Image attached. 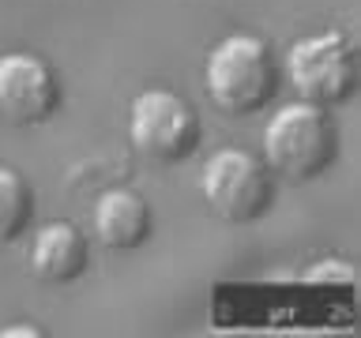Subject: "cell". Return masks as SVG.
Segmentation results:
<instances>
[{
  "label": "cell",
  "mask_w": 361,
  "mask_h": 338,
  "mask_svg": "<svg viewBox=\"0 0 361 338\" xmlns=\"http://www.w3.org/2000/svg\"><path fill=\"white\" fill-rule=\"evenodd\" d=\"M264 154L267 165L290 180L320 177L338 154L335 117L312 101H293L279 109L264 128Z\"/></svg>",
  "instance_id": "1"
},
{
  "label": "cell",
  "mask_w": 361,
  "mask_h": 338,
  "mask_svg": "<svg viewBox=\"0 0 361 338\" xmlns=\"http://www.w3.org/2000/svg\"><path fill=\"white\" fill-rule=\"evenodd\" d=\"M275 87H279V68L264 38L230 34L211 49L207 90L219 109L233 113V117H248V113L264 109L275 98Z\"/></svg>",
  "instance_id": "2"
},
{
  "label": "cell",
  "mask_w": 361,
  "mask_h": 338,
  "mask_svg": "<svg viewBox=\"0 0 361 338\" xmlns=\"http://www.w3.org/2000/svg\"><path fill=\"white\" fill-rule=\"evenodd\" d=\"M128 135L135 151L154 162H180L200 143V117L180 94L154 87L132 101Z\"/></svg>",
  "instance_id": "3"
},
{
  "label": "cell",
  "mask_w": 361,
  "mask_h": 338,
  "mask_svg": "<svg viewBox=\"0 0 361 338\" xmlns=\"http://www.w3.org/2000/svg\"><path fill=\"white\" fill-rule=\"evenodd\" d=\"M286 68L298 94L312 106H338L357 90V53L335 30L301 38L290 49Z\"/></svg>",
  "instance_id": "4"
},
{
  "label": "cell",
  "mask_w": 361,
  "mask_h": 338,
  "mask_svg": "<svg viewBox=\"0 0 361 338\" xmlns=\"http://www.w3.org/2000/svg\"><path fill=\"white\" fill-rule=\"evenodd\" d=\"M211 211L226 222H256L264 218L275 199V180L267 165L256 162L248 151H219L203 165L200 180Z\"/></svg>",
  "instance_id": "5"
},
{
  "label": "cell",
  "mask_w": 361,
  "mask_h": 338,
  "mask_svg": "<svg viewBox=\"0 0 361 338\" xmlns=\"http://www.w3.org/2000/svg\"><path fill=\"white\" fill-rule=\"evenodd\" d=\"M61 106L53 68L30 53L0 56V117L8 124H42Z\"/></svg>",
  "instance_id": "6"
},
{
  "label": "cell",
  "mask_w": 361,
  "mask_h": 338,
  "mask_svg": "<svg viewBox=\"0 0 361 338\" xmlns=\"http://www.w3.org/2000/svg\"><path fill=\"white\" fill-rule=\"evenodd\" d=\"M90 263L87 237L72 222H49L42 225L30 248V267L45 282H75Z\"/></svg>",
  "instance_id": "7"
},
{
  "label": "cell",
  "mask_w": 361,
  "mask_h": 338,
  "mask_svg": "<svg viewBox=\"0 0 361 338\" xmlns=\"http://www.w3.org/2000/svg\"><path fill=\"white\" fill-rule=\"evenodd\" d=\"M94 233L109 248H140L151 237V207L140 192L113 188L94 207Z\"/></svg>",
  "instance_id": "8"
},
{
  "label": "cell",
  "mask_w": 361,
  "mask_h": 338,
  "mask_svg": "<svg viewBox=\"0 0 361 338\" xmlns=\"http://www.w3.org/2000/svg\"><path fill=\"white\" fill-rule=\"evenodd\" d=\"M34 218V196L30 184L16 169L0 165V244H11Z\"/></svg>",
  "instance_id": "9"
}]
</instances>
